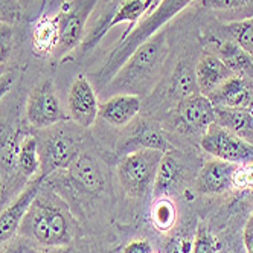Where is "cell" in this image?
<instances>
[{"instance_id":"obj_1","label":"cell","mask_w":253,"mask_h":253,"mask_svg":"<svg viewBox=\"0 0 253 253\" xmlns=\"http://www.w3.org/2000/svg\"><path fill=\"white\" fill-rule=\"evenodd\" d=\"M78 223L69 203L43 182L19 229V237L43 249H64L72 244Z\"/></svg>"},{"instance_id":"obj_2","label":"cell","mask_w":253,"mask_h":253,"mask_svg":"<svg viewBox=\"0 0 253 253\" xmlns=\"http://www.w3.org/2000/svg\"><path fill=\"white\" fill-rule=\"evenodd\" d=\"M169 53L168 31L164 28L131 53L102 90L113 95L128 93L140 98L148 96L164 78Z\"/></svg>"},{"instance_id":"obj_3","label":"cell","mask_w":253,"mask_h":253,"mask_svg":"<svg viewBox=\"0 0 253 253\" xmlns=\"http://www.w3.org/2000/svg\"><path fill=\"white\" fill-rule=\"evenodd\" d=\"M194 2L195 0H162L160 5L147 19H143L125 39L119 40V43L107 53L104 64L90 75V81L95 83L99 88H104L143 42H147L156 32L164 29L174 17Z\"/></svg>"},{"instance_id":"obj_4","label":"cell","mask_w":253,"mask_h":253,"mask_svg":"<svg viewBox=\"0 0 253 253\" xmlns=\"http://www.w3.org/2000/svg\"><path fill=\"white\" fill-rule=\"evenodd\" d=\"M40 154V177L46 178L53 172L66 169L83 150L85 143V130L72 121L52 125L49 128L35 130Z\"/></svg>"},{"instance_id":"obj_5","label":"cell","mask_w":253,"mask_h":253,"mask_svg":"<svg viewBox=\"0 0 253 253\" xmlns=\"http://www.w3.org/2000/svg\"><path fill=\"white\" fill-rule=\"evenodd\" d=\"M99 0H63L53 14L58 26V47L52 64L69 61L81 46L90 17L95 12Z\"/></svg>"},{"instance_id":"obj_6","label":"cell","mask_w":253,"mask_h":253,"mask_svg":"<svg viewBox=\"0 0 253 253\" xmlns=\"http://www.w3.org/2000/svg\"><path fill=\"white\" fill-rule=\"evenodd\" d=\"M105 171L101 160L88 150H83L72 164L44 178L49 186H67L69 192L78 195H99L105 188Z\"/></svg>"},{"instance_id":"obj_7","label":"cell","mask_w":253,"mask_h":253,"mask_svg":"<svg viewBox=\"0 0 253 253\" xmlns=\"http://www.w3.org/2000/svg\"><path fill=\"white\" fill-rule=\"evenodd\" d=\"M164 154L159 150H136L122 156L118 162L116 174L126 195L142 198L150 192Z\"/></svg>"},{"instance_id":"obj_8","label":"cell","mask_w":253,"mask_h":253,"mask_svg":"<svg viewBox=\"0 0 253 253\" xmlns=\"http://www.w3.org/2000/svg\"><path fill=\"white\" fill-rule=\"evenodd\" d=\"M25 116L32 131L69 121L58 96L55 80L50 75L40 78L31 87L25 104Z\"/></svg>"},{"instance_id":"obj_9","label":"cell","mask_w":253,"mask_h":253,"mask_svg":"<svg viewBox=\"0 0 253 253\" xmlns=\"http://www.w3.org/2000/svg\"><path fill=\"white\" fill-rule=\"evenodd\" d=\"M202 150L212 156L230 164H249L253 162V145L237 134L230 133L216 122L211 124L200 137Z\"/></svg>"},{"instance_id":"obj_10","label":"cell","mask_w":253,"mask_h":253,"mask_svg":"<svg viewBox=\"0 0 253 253\" xmlns=\"http://www.w3.org/2000/svg\"><path fill=\"white\" fill-rule=\"evenodd\" d=\"M67 116L75 125L88 130L99 116V101L93 83L85 75L72 81L67 93Z\"/></svg>"},{"instance_id":"obj_11","label":"cell","mask_w":253,"mask_h":253,"mask_svg":"<svg viewBox=\"0 0 253 253\" xmlns=\"http://www.w3.org/2000/svg\"><path fill=\"white\" fill-rule=\"evenodd\" d=\"M44 178L35 177L26 183L23 191L17 195L14 200L0 212V246L6 244L19 233L20 224L25 218L28 209L31 208L34 198L37 197L39 191L43 186Z\"/></svg>"},{"instance_id":"obj_12","label":"cell","mask_w":253,"mask_h":253,"mask_svg":"<svg viewBox=\"0 0 253 253\" xmlns=\"http://www.w3.org/2000/svg\"><path fill=\"white\" fill-rule=\"evenodd\" d=\"M178 121L189 133H205L211 124L215 122V105L200 92L192 93L177 105Z\"/></svg>"},{"instance_id":"obj_13","label":"cell","mask_w":253,"mask_h":253,"mask_svg":"<svg viewBox=\"0 0 253 253\" xmlns=\"http://www.w3.org/2000/svg\"><path fill=\"white\" fill-rule=\"evenodd\" d=\"M58 40L60 35L55 17L42 12L37 19L32 20L29 31V49L35 58L42 61H53Z\"/></svg>"},{"instance_id":"obj_14","label":"cell","mask_w":253,"mask_h":253,"mask_svg":"<svg viewBox=\"0 0 253 253\" xmlns=\"http://www.w3.org/2000/svg\"><path fill=\"white\" fill-rule=\"evenodd\" d=\"M205 52L215 53L229 67L233 75L253 81V60L232 39H221L218 35H209L206 39Z\"/></svg>"},{"instance_id":"obj_15","label":"cell","mask_w":253,"mask_h":253,"mask_svg":"<svg viewBox=\"0 0 253 253\" xmlns=\"http://www.w3.org/2000/svg\"><path fill=\"white\" fill-rule=\"evenodd\" d=\"M238 164L211 159L197 177V191L203 195H220L233 189V174Z\"/></svg>"},{"instance_id":"obj_16","label":"cell","mask_w":253,"mask_h":253,"mask_svg":"<svg viewBox=\"0 0 253 253\" xmlns=\"http://www.w3.org/2000/svg\"><path fill=\"white\" fill-rule=\"evenodd\" d=\"M215 107L250 108L253 110V81L232 75L208 96Z\"/></svg>"},{"instance_id":"obj_17","label":"cell","mask_w":253,"mask_h":253,"mask_svg":"<svg viewBox=\"0 0 253 253\" xmlns=\"http://www.w3.org/2000/svg\"><path fill=\"white\" fill-rule=\"evenodd\" d=\"M142 108V98L128 93L112 95L107 101L99 104V118L108 125L124 128L130 125Z\"/></svg>"},{"instance_id":"obj_18","label":"cell","mask_w":253,"mask_h":253,"mask_svg":"<svg viewBox=\"0 0 253 253\" xmlns=\"http://www.w3.org/2000/svg\"><path fill=\"white\" fill-rule=\"evenodd\" d=\"M233 74L229 67L212 52H205L195 63V80L198 92L209 96Z\"/></svg>"},{"instance_id":"obj_19","label":"cell","mask_w":253,"mask_h":253,"mask_svg":"<svg viewBox=\"0 0 253 253\" xmlns=\"http://www.w3.org/2000/svg\"><path fill=\"white\" fill-rule=\"evenodd\" d=\"M136 150H159L168 153L172 150V147L157 125H154L153 122H140L134 128L133 134L126 137L118 151L119 154L125 156Z\"/></svg>"},{"instance_id":"obj_20","label":"cell","mask_w":253,"mask_h":253,"mask_svg":"<svg viewBox=\"0 0 253 253\" xmlns=\"http://www.w3.org/2000/svg\"><path fill=\"white\" fill-rule=\"evenodd\" d=\"M183 180H185L183 160L180 159L177 153H172L171 150L162 157L153 185V195L154 197L168 195L169 192L175 191V188H178Z\"/></svg>"},{"instance_id":"obj_21","label":"cell","mask_w":253,"mask_h":253,"mask_svg":"<svg viewBox=\"0 0 253 253\" xmlns=\"http://www.w3.org/2000/svg\"><path fill=\"white\" fill-rule=\"evenodd\" d=\"M215 122L253 145V110L215 107Z\"/></svg>"},{"instance_id":"obj_22","label":"cell","mask_w":253,"mask_h":253,"mask_svg":"<svg viewBox=\"0 0 253 253\" xmlns=\"http://www.w3.org/2000/svg\"><path fill=\"white\" fill-rule=\"evenodd\" d=\"M198 8L212 12L216 19H224L226 23L249 19L253 15V0H195Z\"/></svg>"},{"instance_id":"obj_23","label":"cell","mask_w":253,"mask_h":253,"mask_svg":"<svg viewBox=\"0 0 253 253\" xmlns=\"http://www.w3.org/2000/svg\"><path fill=\"white\" fill-rule=\"evenodd\" d=\"M15 167H17V174L28 180V182L35 177H39L40 174L42 162L39 154V143L32 130L29 133L22 134L19 150H17Z\"/></svg>"},{"instance_id":"obj_24","label":"cell","mask_w":253,"mask_h":253,"mask_svg":"<svg viewBox=\"0 0 253 253\" xmlns=\"http://www.w3.org/2000/svg\"><path fill=\"white\" fill-rule=\"evenodd\" d=\"M19 28L20 26L0 23V80L8 72H12L17 50H19V46L22 43Z\"/></svg>"},{"instance_id":"obj_25","label":"cell","mask_w":253,"mask_h":253,"mask_svg":"<svg viewBox=\"0 0 253 253\" xmlns=\"http://www.w3.org/2000/svg\"><path fill=\"white\" fill-rule=\"evenodd\" d=\"M197 92H198V87H197V80H195V64H192L189 60L180 61L175 66L174 74L171 77L168 93L172 98L182 101L183 98Z\"/></svg>"},{"instance_id":"obj_26","label":"cell","mask_w":253,"mask_h":253,"mask_svg":"<svg viewBox=\"0 0 253 253\" xmlns=\"http://www.w3.org/2000/svg\"><path fill=\"white\" fill-rule=\"evenodd\" d=\"M177 221L175 203L168 195L156 197L151 208V223L159 232H169Z\"/></svg>"},{"instance_id":"obj_27","label":"cell","mask_w":253,"mask_h":253,"mask_svg":"<svg viewBox=\"0 0 253 253\" xmlns=\"http://www.w3.org/2000/svg\"><path fill=\"white\" fill-rule=\"evenodd\" d=\"M223 32L253 60V15L244 20L224 23Z\"/></svg>"},{"instance_id":"obj_28","label":"cell","mask_w":253,"mask_h":253,"mask_svg":"<svg viewBox=\"0 0 253 253\" xmlns=\"http://www.w3.org/2000/svg\"><path fill=\"white\" fill-rule=\"evenodd\" d=\"M220 244L215 235L205 226L200 224L192 238V252L191 253H218Z\"/></svg>"},{"instance_id":"obj_29","label":"cell","mask_w":253,"mask_h":253,"mask_svg":"<svg viewBox=\"0 0 253 253\" xmlns=\"http://www.w3.org/2000/svg\"><path fill=\"white\" fill-rule=\"evenodd\" d=\"M25 20V12L19 0H0V23L20 26Z\"/></svg>"},{"instance_id":"obj_30","label":"cell","mask_w":253,"mask_h":253,"mask_svg":"<svg viewBox=\"0 0 253 253\" xmlns=\"http://www.w3.org/2000/svg\"><path fill=\"white\" fill-rule=\"evenodd\" d=\"M233 189L235 191H253V162L240 164L233 174Z\"/></svg>"},{"instance_id":"obj_31","label":"cell","mask_w":253,"mask_h":253,"mask_svg":"<svg viewBox=\"0 0 253 253\" xmlns=\"http://www.w3.org/2000/svg\"><path fill=\"white\" fill-rule=\"evenodd\" d=\"M191 252H192V240L183 233L172 237L165 249V253H191Z\"/></svg>"},{"instance_id":"obj_32","label":"cell","mask_w":253,"mask_h":253,"mask_svg":"<svg viewBox=\"0 0 253 253\" xmlns=\"http://www.w3.org/2000/svg\"><path fill=\"white\" fill-rule=\"evenodd\" d=\"M22 5V9L25 12V19L29 15L35 14V19L43 12V8L46 5V0H19Z\"/></svg>"},{"instance_id":"obj_33","label":"cell","mask_w":253,"mask_h":253,"mask_svg":"<svg viewBox=\"0 0 253 253\" xmlns=\"http://www.w3.org/2000/svg\"><path fill=\"white\" fill-rule=\"evenodd\" d=\"M122 253H154L147 240H133L124 247Z\"/></svg>"},{"instance_id":"obj_34","label":"cell","mask_w":253,"mask_h":253,"mask_svg":"<svg viewBox=\"0 0 253 253\" xmlns=\"http://www.w3.org/2000/svg\"><path fill=\"white\" fill-rule=\"evenodd\" d=\"M243 240H244L246 253H253V212H252V215L249 216V220L246 223Z\"/></svg>"},{"instance_id":"obj_35","label":"cell","mask_w":253,"mask_h":253,"mask_svg":"<svg viewBox=\"0 0 253 253\" xmlns=\"http://www.w3.org/2000/svg\"><path fill=\"white\" fill-rule=\"evenodd\" d=\"M15 83V74L14 70L12 72H8V74L0 80V104H2L3 98L12 90V85Z\"/></svg>"}]
</instances>
